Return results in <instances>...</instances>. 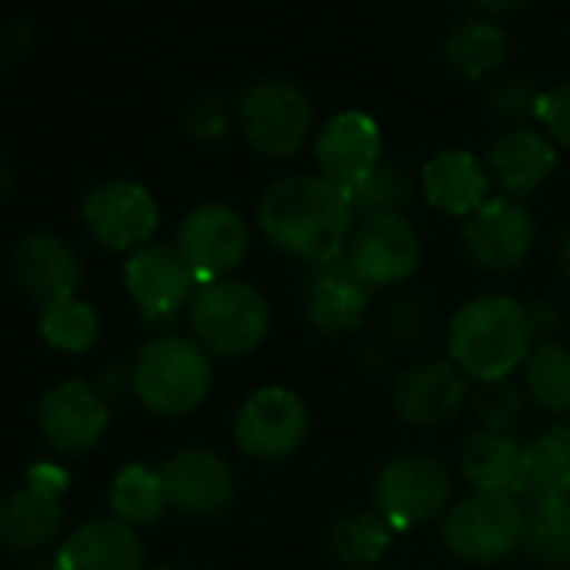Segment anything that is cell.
I'll return each mask as SVG.
<instances>
[{"instance_id": "9c48e42d", "label": "cell", "mask_w": 570, "mask_h": 570, "mask_svg": "<svg viewBox=\"0 0 570 570\" xmlns=\"http://www.w3.org/2000/svg\"><path fill=\"white\" fill-rule=\"evenodd\" d=\"M537 238L533 215L517 198H487L463 222V245L476 268L507 275L530 255Z\"/></svg>"}, {"instance_id": "f1b7e54d", "label": "cell", "mask_w": 570, "mask_h": 570, "mask_svg": "<svg viewBox=\"0 0 570 570\" xmlns=\"http://www.w3.org/2000/svg\"><path fill=\"white\" fill-rule=\"evenodd\" d=\"M168 507L161 470L151 466H125L111 483V510L128 527L155 523Z\"/></svg>"}, {"instance_id": "44dd1931", "label": "cell", "mask_w": 570, "mask_h": 570, "mask_svg": "<svg viewBox=\"0 0 570 570\" xmlns=\"http://www.w3.org/2000/svg\"><path fill=\"white\" fill-rule=\"evenodd\" d=\"M553 165H557L553 145L533 128H510L487 151V175L510 198H523L537 191L550 178Z\"/></svg>"}, {"instance_id": "8fae6325", "label": "cell", "mask_w": 570, "mask_h": 570, "mask_svg": "<svg viewBox=\"0 0 570 570\" xmlns=\"http://www.w3.org/2000/svg\"><path fill=\"white\" fill-rule=\"evenodd\" d=\"M125 285L145 323H168L191 299L195 272L175 245L148 242L131 252L125 265Z\"/></svg>"}, {"instance_id": "7c38bea8", "label": "cell", "mask_w": 570, "mask_h": 570, "mask_svg": "<svg viewBox=\"0 0 570 570\" xmlns=\"http://www.w3.org/2000/svg\"><path fill=\"white\" fill-rule=\"evenodd\" d=\"M178 252L195 278L218 282L245 262L248 225L228 205H202L178 228Z\"/></svg>"}, {"instance_id": "ab89813d", "label": "cell", "mask_w": 570, "mask_h": 570, "mask_svg": "<svg viewBox=\"0 0 570 570\" xmlns=\"http://www.w3.org/2000/svg\"><path fill=\"white\" fill-rule=\"evenodd\" d=\"M560 265H563V272L570 275V228H567L563 238H560Z\"/></svg>"}, {"instance_id": "603a6c76", "label": "cell", "mask_w": 570, "mask_h": 570, "mask_svg": "<svg viewBox=\"0 0 570 570\" xmlns=\"http://www.w3.org/2000/svg\"><path fill=\"white\" fill-rule=\"evenodd\" d=\"M61 530V493L28 480L21 490L0 503V547L38 550L51 543Z\"/></svg>"}, {"instance_id": "4dcf8cb0", "label": "cell", "mask_w": 570, "mask_h": 570, "mask_svg": "<svg viewBox=\"0 0 570 570\" xmlns=\"http://www.w3.org/2000/svg\"><path fill=\"white\" fill-rule=\"evenodd\" d=\"M98 313L78 296L41 306V336L61 353H88L98 343Z\"/></svg>"}, {"instance_id": "b9f144b4", "label": "cell", "mask_w": 570, "mask_h": 570, "mask_svg": "<svg viewBox=\"0 0 570 570\" xmlns=\"http://www.w3.org/2000/svg\"><path fill=\"white\" fill-rule=\"evenodd\" d=\"M155 570H181V567H171V563H165V567H155Z\"/></svg>"}, {"instance_id": "836d02e7", "label": "cell", "mask_w": 570, "mask_h": 570, "mask_svg": "<svg viewBox=\"0 0 570 570\" xmlns=\"http://www.w3.org/2000/svg\"><path fill=\"white\" fill-rule=\"evenodd\" d=\"M490 108L503 118V121H527L537 118L540 108V95L533 91V85L527 78H503L493 85L490 91Z\"/></svg>"}, {"instance_id": "30bf717a", "label": "cell", "mask_w": 570, "mask_h": 570, "mask_svg": "<svg viewBox=\"0 0 570 570\" xmlns=\"http://www.w3.org/2000/svg\"><path fill=\"white\" fill-rule=\"evenodd\" d=\"M346 262L370 289L406 282L420 265V235L400 212L370 215L353 228Z\"/></svg>"}, {"instance_id": "277c9868", "label": "cell", "mask_w": 570, "mask_h": 570, "mask_svg": "<svg viewBox=\"0 0 570 570\" xmlns=\"http://www.w3.org/2000/svg\"><path fill=\"white\" fill-rule=\"evenodd\" d=\"M191 333L205 353L248 356L268 333V303L242 278L205 282L191 296Z\"/></svg>"}, {"instance_id": "60d3db41", "label": "cell", "mask_w": 570, "mask_h": 570, "mask_svg": "<svg viewBox=\"0 0 570 570\" xmlns=\"http://www.w3.org/2000/svg\"><path fill=\"white\" fill-rule=\"evenodd\" d=\"M11 188V171L4 168V161H0V195H4Z\"/></svg>"}, {"instance_id": "cb8c5ba5", "label": "cell", "mask_w": 570, "mask_h": 570, "mask_svg": "<svg viewBox=\"0 0 570 570\" xmlns=\"http://www.w3.org/2000/svg\"><path fill=\"white\" fill-rule=\"evenodd\" d=\"M460 470L480 493H517L523 487V446L510 433H473L460 450Z\"/></svg>"}, {"instance_id": "4316f807", "label": "cell", "mask_w": 570, "mask_h": 570, "mask_svg": "<svg viewBox=\"0 0 570 570\" xmlns=\"http://www.w3.org/2000/svg\"><path fill=\"white\" fill-rule=\"evenodd\" d=\"M446 61H450V68L456 75H463L470 81H480V78H487V75H493L497 68L507 65V35L487 18L466 21V24L450 31Z\"/></svg>"}, {"instance_id": "f546056e", "label": "cell", "mask_w": 570, "mask_h": 570, "mask_svg": "<svg viewBox=\"0 0 570 570\" xmlns=\"http://www.w3.org/2000/svg\"><path fill=\"white\" fill-rule=\"evenodd\" d=\"M523 383L530 400L547 413H570V350L540 343L523 363Z\"/></svg>"}, {"instance_id": "7bdbcfd3", "label": "cell", "mask_w": 570, "mask_h": 570, "mask_svg": "<svg viewBox=\"0 0 570 570\" xmlns=\"http://www.w3.org/2000/svg\"><path fill=\"white\" fill-rule=\"evenodd\" d=\"M31 570H45V567H41V563H35V567H31Z\"/></svg>"}, {"instance_id": "d4e9b609", "label": "cell", "mask_w": 570, "mask_h": 570, "mask_svg": "<svg viewBox=\"0 0 570 570\" xmlns=\"http://www.w3.org/2000/svg\"><path fill=\"white\" fill-rule=\"evenodd\" d=\"M530 500L570 497V433L547 430L523 446V487Z\"/></svg>"}, {"instance_id": "2e32d148", "label": "cell", "mask_w": 570, "mask_h": 570, "mask_svg": "<svg viewBox=\"0 0 570 570\" xmlns=\"http://www.w3.org/2000/svg\"><path fill=\"white\" fill-rule=\"evenodd\" d=\"M370 285L343 258L316 265L306 278V320L323 336H350L366 323Z\"/></svg>"}, {"instance_id": "ba28073f", "label": "cell", "mask_w": 570, "mask_h": 570, "mask_svg": "<svg viewBox=\"0 0 570 570\" xmlns=\"http://www.w3.org/2000/svg\"><path fill=\"white\" fill-rule=\"evenodd\" d=\"M309 433V413L299 393L285 386L255 390L235 416V443L252 460L293 456Z\"/></svg>"}, {"instance_id": "3957f363", "label": "cell", "mask_w": 570, "mask_h": 570, "mask_svg": "<svg viewBox=\"0 0 570 570\" xmlns=\"http://www.w3.org/2000/svg\"><path fill=\"white\" fill-rule=\"evenodd\" d=\"M131 390L141 406L158 416H185L212 393L208 353L181 336H161L148 343L131 370Z\"/></svg>"}, {"instance_id": "9a60e30c", "label": "cell", "mask_w": 570, "mask_h": 570, "mask_svg": "<svg viewBox=\"0 0 570 570\" xmlns=\"http://www.w3.org/2000/svg\"><path fill=\"white\" fill-rule=\"evenodd\" d=\"M161 483L168 503L188 517L222 513L235 493L232 466L225 463V456L205 446H188L171 453L161 466Z\"/></svg>"}, {"instance_id": "d6a6232c", "label": "cell", "mask_w": 570, "mask_h": 570, "mask_svg": "<svg viewBox=\"0 0 570 570\" xmlns=\"http://www.w3.org/2000/svg\"><path fill=\"white\" fill-rule=\"evenodd\" d=\"M473 413L490 433H510L520 416H523V400L520 390L507 380L497 383H480L473 393Z\"/></svg>"}, {"instance_id": "52a82bcc", "label": "cell", "mask_w": 570, "mask_h": 570, "mask_svg": "<svg viewBox=\"0 0 570 570\" xmlns=\"http://www.w3.org/2000/svg\"><path fill=\"white\" fill-rule=\"evenodd\" d=\"M376 513L393 530H410L433 520L450 500V473L436 456L406 453L390 460L373 487Z\"/></svg>"}, {"instance_id": "8992f818", "label": "cell", "mask_w": 570, "mask_h": 570, "mask_svg": "<svg viewBox=\"0 0 570 570\" xmlns=\"http://www.w3.org/2000/svg\"><path fill=\"white\" fill-rule=\"evenodd\" d=\"M523 540V507L510 493H473L443 520V543L466 563H497Z\"/></svg>"}, {"instance_id": "4fadbf2b", "label": "cell", "mask_w": 570, "mask_h": 570, "mask_svg": "<svg viewBox=\"0 0 570 570\" xmlns=\"http://www.w3.org/2000/svg\"><path fill=\"white\" fill-rule=\"evenodd\" d=\"M85 225L101 245L135 252L151 242L158 228V205L151 191L135 181H108L88 195Z\"/></svg>"}, {"instance_id": "484cf974", "label": "cell", "mask_w": 570, "mask_h": 570, "mask_svg": "<svg viewBox=\"0 0 570 570\" xmlns=\"http://www.w3.org/2000/svg\"><path fill=\"white\" fill-rule=\"evenodd\" d=\"M530 560L543 567L570 563V497L530 500L523 507V540Z\"/></svg>"}, {"instance_id": "7a4b0ae2", "label": "cell", "mask_w": 570, "mask_h": 570, "mask_svg": "<svg viewBox=\"0 0 570 570\" xmlns=\"http://www.w3.org/2000/svg\"><path fill=\"white\" fill-rule=\"evenodd\" d=\"M453 366L476 380L497 383L507 380L517 366L527 363L533 350V330L527 320V306L510 296H480L470 299L453 320L446 333Z\"/></svg>"}, {"instance_id": "5b68a950", "label": "cell", "mask_w": 570, "mask_h": 570, "mask_svg": "<svg viewBox=\"0 0 570 570\" xmlns=\"http://www.w3.org/2000/svg\"><path fill=\"white\" fill-rule=\"evenodd\" d=\"M238 128L265 158H289L313 135V105L289 81H255L238 101Z\"/></svg>"}, {"instance_id": "ffe728a7", "label": "cell", "mask_w": 570, "mask_h": 570, "mask_svg": "<svg viewBox=\"0 0 570 570\" xmlns=\"http://www.w3.org/2000/svg\"><path fill=\"white\" fill-rule=\"evenodd\" d=\"M145 547L135 527L118 517L88 520L65 540L55 570H141Z\"/></svg>"}, {"instance_id": "d590c367", "label": "cell", "mask_w": 570, "mask_h": 570, "mask_svg": "<svg viewBox=\"0 0 570 570\" xmlns=\"http://www.w3.org/2000/svg\"><path fill=\"white\" fill-rule=\"evenodd\" d=\"M386 333L393 343H416L426 333V313L416 303H396L386 313Z\"/></svg>"}, {"instance_id": "74e56055", "label": "cell", "mask_w": 570, "mask_h": 570, "mask_svg": "<svg viewBox=\"0 0 570 570\" xmlns=\"http://www.w3.org/2000/svg\"><path fill=\"white\" fill-rule=\"evenodd\" d=\"M527 320H530L533 340H537V336H547V333H553V330H557V316H553V309H550L547 303H540V306H527Z\"/></svg>"}, {"instance_id": "1f68e13d", "label": "cell", "mask_w": 570, "mask_h": 570, "mask_svg": "<svg viewBox=\"0 0 570 570\" xmlns=\"http://www.w3.org/2000/svg\"><path fill=\"white\" fill-rule=\"evenodd\" d=\"M346 195H350L353 212L370 218V215H390V212H400L403 205H410L413 185L400 168L380 161L370 175H363L356 185H350Z\"/></svg>"}, {"instance_id": "d6986e66", "label": "cell", "mask_w": 570, "mask_h": 570, "mask_svg": "<svg viewBox=\"0 0 570 570\" xmlns=\"http://www.w3.org/2000/svg\"><path fill=\"white\" fill-rule=\"evenodd\" d=\"M466 396L463 373L453 363L433 360L406 370L393 386V406L400 420L416 426H436L446 423Z\"/></svg>"}, {"instance_id": "5bb4252c", "label": "cell", "mask_w": 570, "mask_h": 570, "mask_svg": "<svg viewBox=\"0 0 570 570\" xmlns=\"http://www.w3.org/2000/svg\"><path fill=\"white\" fill-rule=\"evenodd\" d=\"M38 423L48 443L61 453H85L101 443L111 413L95 386L68 380L51 386L38 403Z\"/></svg>"}, {"instance_id": "ac0fdd59", "label": "cell", "mask_w": 570, "mask_h": 570, "mask_svg": "<svg viewBox=\"0 0 570 570\" xmlns=\"http://www.w3.org/2000/svg\"><path fill=\"white\" fill-rule=\"evenodd\" d=\"M380 125L363 111H343L323 125L316 138V161L323 178L336 181L340 188H350L380 165Z\"/></svg>"}, {"instance_id": "f35d334b", "label": "cell", "mask_w": 570, "mask_h": 570, "mask_svg": "<svg viewBox=\"0 0 570 570\" xmlns=\"http://www.w3.org/2000/svg\"><path fill=\"white\" fill-rule=\"evenodd\" d=\"M466 8L480 11V14H510V11H520L530 0H463Z\"/></svg>"}, {"instance_id": "e575fe53", "label": "cell", "mask_w": 570, "mask_h": 570, "mask_svg": "<svg viewBox=\"0 0 570 570\" xmlns=\"http://www.w3.org/2000/svg\"><path fill=\"white\" fill-rule=\"evenodd\" d=\"M537 118H540V125L547 128L550 138H557L560 145L570 148V78L540 95Z\"/></svg>"}, {"instance_id": "6da1fadb", "label": "cell", "mask_w": 570, "mask_h": 570, "mask_svg": "<svg viewBox=\"0 0 570 570\" xmlns=\"http://www.w3.org/2000/svg\"><path fill=\"white\" fill-rule=\"evenodd\" d=\"M258 228L282 255L326 265L346 255L353 205L346 188L323 175H289L262 191Z\"/></svg>"}, {"instance_id": "e0dca14e", "label": "cell", "mask_w": 570, "mask_h": 570, "mask_svg": "<svg viewBox=\"0 0 570 570\" xmlns=\"http://www.w3.org/2000/svg\"><path fill=\"white\" fill-rule=\"evenodd\" d=\"M11 268H14V278L21 289L41 303L78 296L81 278H85L78 252L51 232L24 235L14 248Z\"/></svg>"}, {"instance_id": "7402d4cb", "label": "cell", "mask_w": 570, "mask_h": 570, "mask_svg": "<svg viewBox=\"0 0 570 570\" xmlns=\"http://www.w3.org/2000/svg\"><path fill=\"white\" fill-rule=\"evenodd\" d=\"M490 175L470 151H440L423 165V198L453 218H470L487 202Z\"/></svg>"}, {"instance_id": "8d00e7d4", "label": "cell", "mask_w": 570, "mask_h": 570, "mask_svg": "<svg viewBox=\"0 0 570 570\" xmlns=\"http://www.w3.org/2000/svg\"><path fill=\"white\" fill-rule=\"evenodd\" d=\"M191 128H195V135H202V138H208V141L225 138V128H228L225 108H222L218 101H205V105H198V108H195V115H191Z\"/></svg>"}, {"instance_id": "ee69618b", "label": "cell", "mask_w": 570, "mask_h": 570, "mask_svg": "<svg viewBox=\"0 0 570 570\" xmlns=\"http://www.w3.org/2000/svg\"><path fill=\"white\" fill-rule=\"evenodd\" d=\"M567 433H570V430H567Z\"/></svg>"}, {"instance_id": "83f0119b", "label": "cell", "mask_w": 570, "mask_h": 570, "mask_svg": "<svg viewBox=\"0 0 570 570\" xmlns=\"http://www.w3.org/2000/svg\"><path fill=\"white\" fill-rule=\"evenodd\" d=\"M393 527L380 517V513H346L343 520H336V527L330 530V557L340 563V567H350V570H363V567H373L393 543Z\"/></svg>"}]
</instances>
